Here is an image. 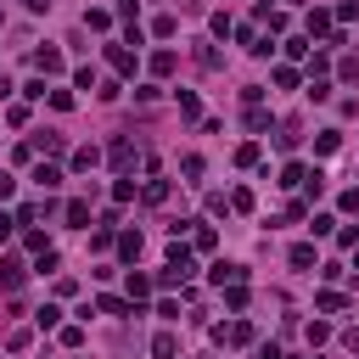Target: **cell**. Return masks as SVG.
<instances>
[{
	"label": "cell",
	"instance_id": "cell-50",
	"mask_svg": "<svg viewBox=\"0 0 359 359\" xmlns=\"http://www.w3.org/2000/svg\"><path fill=\"white\" fill-rule=\"evenodd\" d=\"M348 348H353V353H359V331H348Z\"/></svg>",
	"mask_w": 359,
	"mask_h": 359
},
{
	"label": "cell",
	"instance_id": "cell-21",
	"mask_svg": "<svg viewBox=\"0 0 359 359\" xmlns=\"http://www.w3.org/2000/svg\"><path fill=\"white\" fill-rule=\"evenodd\" d=\"M174 68H180V57H174V51H152V73H157V79H163V73H174Z\"/></svg>",
	"mask_w": 359,
	"mask_h": 359
},
{
	"label": "cell",
	"instance_id": "cell-32",
	"mask_svg": "<svg viewBox=\"0 0 359 359\" xmlns=\"http://www.w3.org/2000/svg\"><path fill=\"white\" fill-rule=\"evenodd\" d=\"M135 191H141L135 180H118V186H113V202H135Z\"/></svg>",
	"mask_w": 359,
	"mask_h": 359
},
{
	"label": "cell",
	"instance_id": "cell-14",
	"mask_svg": "<svg viewBox=\"0 0 359 359\" xmlns=\"http://www.w3.org/2000/svg\"><path fill=\"white\" fill-rule=\"evenodd\" d=\"M34 326H39V331H51V326H62V309H57V303H45V309H34Z\"/></svg>",
	"mask_w": 359,
	"mask_h": 359
},
{
	"label": "cell",
	"instance_id": "cell-10",
	"mask_svg": "<svg viewBox=\"0 0 359 359\" xmlns=\"http://www.w3.org/2000/svg\"><path fill=\"white\" fill-rule=\"evenodd\" d=\"M141 202H152V208H157V202H168V180H157V174H152L146 186H141Z\"/></svg>",
	"mask_w": 359,
	"mask_h": 359
},
{
	"label": "cell",
	"instance_id": "cell-3",
	"mask_svg": "<svg viewBox=\"0 0 359 359\" xmlns=\"http://www.w3.org/2000/svg\"><path fill=\"white\" fill-rule=\"evenodd\" d=\"M107 157H113L118 174H129V168H135V141H129V135H118V141L107 146Z\"/></svg>",
	"mask_w": 359,
	"mask_h": 359
},
{
	"label": "cell",
	"instance_id": "cell-6",
	"mask_svg": "<svg viewBox=\"0 0 359 359\" xmlns=\"http://www.w3.org/2000/svg\"><path fill=\"white\" fill-rule=\"evenodd\" d=\"M23 275H28V269H23L17 258H0V287H6V292H17V287H23Z\"/></svg>",
	"mask_w": 359,
	"mask_h": 359
},
{
	"label": "cell",
	"instance_id": "cell-11",
	"mask_svg": "<svg viewBox=\"0 0 359 359\" xmlns=\"http://www.w3.org/2000/svg\"><path fill=\"white\" fill-rule=\"evenodd\" d=\"M34 180H39L45 191H57V186H62V168H57V163H34Z\"/></svg>",
	"mask_w": 359,
	"mask_h": 359
},
{
	"label": "cell",
	"instance_id": "cell-16",
	"mask_svg": "<svg viewBox=\"0 0 359 359\" xmlns=\"http://www.w3.org/2000/svg\"><path fill=\"white\" fill-rule=\"evenodd\" d=\"M337 146H342V135H337V129H320V135H314V152H320V157H331Z\"/></svg>",
	"mask_w": 359,
	"mask_h": 359
},
{
	"label": "cell",
	"instance_id": "cell-31",
	"mask_svg": "<svg viewBox=\"0 0 359 359\" xmlns=\"http://www.w3.org/2000/svg\"><path fill=\"white\" fill-rule=\"evenodd\" d=\"M45 101H51L57 113H73V96H68V90H45Z\"/></svg>",
	"mask_w": 359,
	"mask_h": 359
},
{
	"label": "cell",
	"instance_id": "cell-51",
	"mask_svg": "<svg viewBox=\"0 0 359 359\" xmlns=\"http://www.w3.org/2000/svg\"><path fill=\"white\" fill-rule=\"evenodd\" d=\"M353 269H359V253H353Z\"/></svg>",
	"mask_w": 359,
	"mask_h": 359
},
{
	"label": "cell",
	"instance_id": "cell-28",
	"mask_svg": "<svg viewBox=\"0 0 359 359\" xmlns=\"http://www.w3.org/2000/svg\"><path fill=\"white\" fill-rule=\"evenodd\" d=\"M180 118H202V101L191 96V90H180Z\"/></svg>",
	"mask_w": 359,
	"mask_h": 359
},
{
	"label": "cell",
	"instance_id": "cell-7",
	"mask_svg": "<svg viewBox=\"0 0 359 359\" xmlns=\"http://www.w3.org/2000/svg\"><path fill=\"white\" fill-rule=\"evenodd\" d=\"M34 68H39V73H62V51H57V45H39V51H34Z\"/></svg>",
	"mask_w": 359,
	"mask_h": 359
},
{
	"label": "cell",
	"instance_id": "cell-15",
	"mask_svg": "<svg viewBox=\"0 0 359 359\" xmlns=\"http://www.w3.org/2000/svg\"><path fill=\"white\" fill-rule=\"evenodd\" d=\"M62 213H68V224H73V231H84V224H90V202H79V197H73Z\"/></svg>",
	"mask_w": 359,
	"mask_h": 359
},
{
	"label": "cell",
	"instance_id": "cell-5",
	"mask_svg": "<svg viewBox=\"0 0 359 359\" xmlns=\"http://www.w3.org/2000/svg\"><path fill=\"white\" fill-rule=\"evenodd\" d=\"M124 292H129V303H135V309H141V298H152V275H141V269H129Z\"/></svg>",
	"mask_w": 359,
	"mask_h": 359
},
{
	"label": "cell",
	"instance_id": "cell-41",
	"mask_svg": "<svg viewBox=\"0 0 359 359\" xmlns=\"http://www.w3.org/2000/svg\"><path fill=\"white\" fill-rule=\"evenodd\" d=\"M197 68H219V51H213V45H197Z\"/></svg>",
	"mask_w": 359,
	"mask_h": 359
},
{
	"label": "cell",
	"instance_id": "cell-42",
	"mask_svg": "<svg viewBox=\"0 0 359 359\" xmlns=\"http://www.w3.org/2000/svg\"><path fill=\"white\" fill-rule=\"evenodd\" d=\"M269 79H275L281 90H292V84H298V68H275V73H269Z\"/></svg>",
	"mask_w": 359,
	"mask_h": 359
},
{
	"label": "cell",
	"instance_id": "cell-45",
	"mask_svg": "<svg viewBox=\"0 0 359 359\" xmlns=\"http://www.w3.org/2000/svg\"><path fill=\"white\" fill-rule=\"evenodd\" d=\"M337 242H342V247H359V224H342V231H337Z\"/></svg>",
	"mask_w": 359,
	"mask_h": 359
},
{
	"label": "cell",
	"instance_id": "cell-26",
	"mask_svg": "<svg viewBox=\"0 0 359 359\" xmlns=\"http://www.w3.org/2000/svg\"><path fill=\"white\" fill-rule=\"evenodd\" d=\"M314 309H326V314H337V309H348V298H342V292H320V298H314Z\"/></svg>",
	"mask_w": 359,
	"mask_h": 359
},
{
	"label": "cell",
	"instance_id": "cell-44",
	"mask_svg": "<svg viewBox=\"0 0 359 359\" xmlns=\"http://www.w3.org/2000/svg\"><path fill=\"white\" fill-rule=\"evenodd\" d=\"M231 208L236 213H253V191H231Z\"/></svg>",
	"mask_w": 359,
	"mask_h": 359
},
{
	"label": "cell",
	"instance_id": "cell-2",
	"mask_svg": "<svg viewBox=\"0 0 359 359\" xmlns=\"http://www.w3.org/2000/svg\"><path fill=\"white\" fill-rule=\"evenodd\" d=\"M213 337L231 342V348H247V342H253V326H247V320H231V326H213Z\"/></svg>",
	"mask_w": 359,
	"mask_h": 359
},
{
	"label": "cell",
	"instance_id": "cell-27",
	"mask_svg": "<svg viewBox=\"0 0 359 359\" xmlns=\"http://www.w3.org/2000/svg\"><path fill=\"white\" fill-rule=\"evenodd\" d=\"M309 96L326 101V96H331V79H326V73H309Z\"/></svg>",
	"mask_w": 359,
	"mask_h": 359
},
{
	"label": "cell",
	"instance_id": "cell-48",
	"mask_svg": "<svg viewBox=\"0 0 359 359\" xmlns=\"http://www.w3.org/2000/svg\"><path fill=\"white\" fill-rule=\"evenodd\" d=\"M12 191H17V180H12V174H0V202H6Z\"/></svg>",
	"mask_w": 359,
	"mask_h": 359
},
{
	"label": "cell",
	"instance_id": "cell-40",
	"mask_svg": "<svg viewBox=\"0 0 359 359\" xmlns=\"http://www.w3.org/2000/svg\"><path fill=\"white\" fill-rule=\"evenodd\" d=\"M157 320H180V298H163L157 303Z\"/></svg>",
	"mask_w": 359,
	"mask_h": 359
},
{
	"label": "cell",
	"instance_id": "cell-20",
	"mask_svg": "<svg viewBox=\"0 0 359 359\" xmlns=\"http://www.w3.org/2000/svg\"><path fill=\"white\" fill-rule=\"evenodd\" d=\"M96 163H101V152H96V146H79V152H73V168H79V174H90Z\"/></svg>",
	"mask_w": 359,
	"mask_h": 359
},
{
	"label": "cell",
	"instance_id": "cell-33",
	"mask_svg": "<svg viewBox=\"0 0 359 359\" xmlns=\"http://www.w3.org/2000/svg\"><path fill=\"white\" fill-rule=\"evenodd\" d=\"M202 168H208V163H202V157H197V152H191V157H186V163H180V174H186V180H202Z\"/></svg>",
	"mask_w": 359,
	"mask_h": 359
},
{
	"label": "cell",
	"instance_id": "cell-9",
	"mask_svg": "<svg viewBox=\"0 0 359 359\" xmlns=\"http://www.w3.org/2000/svg\"><path fill=\"white\" fill-rule=\"evenodd\" d=\"M118 258H124V264L141 258V231H124V236H118Z\"/></svg>",
	"mask_w": 359,
	"mask_h": 359
},
{
	"label": "cell",
	"instance_id": "cell-46",
	"mask_svg": "<svg viewBox=\"0 0 359 359\" xmlns=\"http://www.w3.org/2000/svg\"><path fill=\"white\" fill-rule=\"evenodd\" d=\"M337 208H342V213H359V191H342V197H337Z\"/></svg>",
	"mask_w": 359,
	"mask_h": 359
},
{
	"label": "cell",
	"instance_id": "cell-24",
	"mask_svg": "<svg viewBox=\"0 0 359 359\" xmlns=\"http://www.w3.org/2000/svg\"><path fill=\"white\" fill-rule=\"evenodd\" d=\"M208 28H213V39H224V34H236V23H231V12H213V17H208Z\"/></svg>",
	"mask_w": 359,
	"mask_h": 359
},
{
	"label": "cell",
	"instance_id": "cell-8",
	"mask_svg": "<svg viewBox=\"0 0 359 359\" xmlns=\"http://www.w3.org/2000/svg\"><path fill=\"white\" fill-rule=\"evenodd\" d=\"M107 62H113V68H118L124 79L135 73V51H129V45H107Z\"/></svg>",
	"mask_w": 359,
	"mask_h": 359
},
{
	"label": "cell",
	"instance_id": "cell-37",
	"mask_svg": "<svg viewBox=\"0 0 359 359\" xmlns=\"http://www.w3.org/2000/svg\"><path fill=\"white\" fill-rule=\"evenodd\" d=\"M73 84L79 90H96V68H73Z\"/></svg>",
	"mask_w": 359,
	"mask_h": 359
},
{
	"label": "cell",
	"instance_id": "cell-4",
	"mask_svg": "<svg viewBox=\"0 0 359 359\" xmlns=\"http://www.w3.org/2000/svg\"><path fill=\"white\" fill-rule=\"evenodd\" d=\"M208 281H213V287H236V281H247V269H242V264H213Z\"/></svg>",
	"mask_w": 359,
	"mask_h": 359
},
{
	"label": "cell",
	"instance_id": "cell-49",
	"mask_svg": "<svg viewBox=\"0 0 359 359\" xmlns=\"http://www.w3.org/2000/svg\"><path fill=\"white\" fill-rule=\"evenodd\" d=\"M23 6H28V12H51V0H23Z\"/></svg>",
	"mask_w": 359,
	"mask_h": 359
},
{
	"label": "cell",
	"instance_id": "cell-1",
	"mask_svg": "<svg viewBox=\"0 0 359 359\" xmlns=\"http://www.w3.org/2000/svg\"><path fill=\"white\" fill-rule=\"evenodd\" d=\"M168 269H174L180 281H191V275H197V253L180 242V236H174V247H168Z\"/></svg>",
	"mask_w": 359,
	"mask_h": 359
},
{
	"label": "cell",
	"instance_id": "cell-19",
	"mask_svg": "<svg viewBox=\"0 0 359 359\" xmlns=\"http://www.w3.org/2000/svg\"><path fill=\"white\" fill-rule=\"evenodd\" d=\"M84 28H96V34L113 28V12H107V6H90V12H84Z\"/></svg>",
	"mask_w": 359,
	"mask_h": 359
},
{
	"label": "cell",
	"instance_id": "cell-22",
	"mask_svg": "<svg viewBox=\"0 0 359 359\" xmlns=\"http://www.w3.org/2000/svg\"><path fill=\"white\" fill-rule=\"evenodd\" d=\"M287 258H292V269H309V264H314V242H298Z\"/></svg>",
	"mask_w": 359,
	"mask_h": 359
},
{
	"label": "cell",
	"instance_id": "cell-43",
	"mask_svg": "<svg viewBox=\"0 0 359 359\" xmlns=\"http://www.w3.org/2000/svg\"><path fill=\"white\" fill-rule=\"evenodd\" d=\"M247 129H269V113L264 107H247Z\"/></svg>",
	"mask_w": 359,
	"mask_h": 359
},
{
	"label": "cell",
	"instance_id": "cell-36",
	"mask_svg": "<svg viewBox=\"0 0 359 359\" xmlns=\"http://www.w3.org/2000/svg\"><path fill=\"white\" fill-rule=\"evenodd\" d=\"M34 269H39V275H57V253H51V247H45V253L34 258Z\"/></svg>",
	"mask_w": 359,
	"mask_h": 359
},
{
	"label": "cell",
	"instance_id": "cell-35",
	"mask_svg": "<svg viewBox=\"0 0 359 359\" xmlns=\"http://www.w3.org/2000/svg\"><path fill=\"white\" fill-rule=\"evenodd\" d=\"M309 231H314V236H331V231H337V219H331V213H314Z\"/></svg>",
	"mask_w": 359,
	"mask_h": 359
},
{
	"label": "cell",
	"instance_id": "cell-13",
	"mask_svg": "<svg viewBox=\"0 0 359 359\" xmlns=\"http://www.w3.org/2000/svg\"><path fill=\"white\" fill-rule=\"evenodd\" d=\"M303 180H309V168H303V163H287V168H281V180H275V186H287V191H298V186H303Z\"/></svg>",
	"mask_w": 359,
	"mask_h": 359
},
{
	"label": "cell",
	"instance_id": "cell-23",
	"mask_svg": "<svg viewBox=\"0 0 359 359\" xmlns=\"http://www.w3.org/2000/svg\"><path fill=\"white\" fill-rule=\"evenodd\" d=\"M331 23H337V17H331V12H320V6L309 12V34H331Z\"/></svg>",
	"mask_w": 359,
	"mask_h": 359
},
{
	"label": "cell",
	"instance_id": "cell-25",
	"mask_svg": "<svg viewBox=\"0 0 359 359\" xmlns=\"http://www.w3.org/2000/svg\"><path fill=\"white\" fill-rule=\"evenodd\" d=\"M224 309H236V314H242V309H247V281H236V287H231V292H224Z\"/></svg>",
	"mask_w": 359,
	"mask_h": 359
},
{
	"label": "cell",
	"instance_id": "cell-18",
	"mask_svg": "<svg viewBox=\"0 0 359 359\" xmlns=\"http://www.w3.org/2000/svg\"><path fill=\"white\" fill-rule=\"evenodd\" d=\"M258 23H264L269 34H281V28H287V12H275V6H258Z\"/></svg>",
	"mask_w": 359,
	"mask_h": 359
},
{
	"label": "cell",
	"instance_id": "cell-47",
	"mask_svg": "<svg viewBox=\"0 0 359 359\" xmlns=\"http://www.w3.org/2000/svg\"><path fill=\"white\" fill-rule=\"evenodd\" d=\"M253 359H281V348H275V342H258V353H253Z\"/></svg>",
	"mask_w": 359,
	"mask_h": 359
},
{
	"label": "cell",
	"instance_id": "cell-34",
	"mask_svg": "<svg viewBox=\"0 0 359 359\" xmlns=\"http://www.w3.org/2000/svg\"><path fill=\"white\" fill-rule=\"evenodd\" d=\"M213 247H219V236L208 231V224H197V253H213Z\"/></svg>",
	"mask_w": 359,
	"mask_h": 359
},
{
	"label": "cell",
	"instance_id": "cell-39",
	"mask_svg": "<svg viewBox=\"0 0 359 359\" xmlns=\"http://www.w3.org/2000/svg\"><path fill=\"white\" fill-rule=\"evenodd\" d=\"M292 146H298V129H292V124H287V129H281V135H275V152H292Z\"/></svg>",
	"mask_w": 359,
	"mask_h": 359
},
{
	"label": "cell",
	"instance_id": "cell-17",
	"mask_svg": "<svg viewBox=\"0 0 359 359\" xmlns=\"http://www.w3.org/2000/svg\"><path fill=\"white\" fill-rule=\"evenodd\" d=\"M152 353H157V359H174V353H180L174 331H157V337H152Z\"/></svg>",
	"mask_w": 359,
	"mask_h": 359
},
{
	"label": "cell",
	"instance_id": "cell-12",
	"mask_svg": "<svg viewBox=\"0 0 359 359\" xmlns=\"http://www.w3.org/2000/svg\"><path fill=\"white\" fill-rule=\"evenodd\" d=\"M96 309H101V314H141L129 298H113V292H107V298H96Z\"/></svg>",
	"mask_w": 359,
	"mask_h": 359
},
{
	"label": "cell",
	"instance_id": "cell-30",
	"mask_svg": "<svg viewBox=\"0 0 359 359\" xmlns=\"http://www.w3.org/2000/svg\"><path fill=\"white\" fill-rule=\"evenodd\" d=\"M236 163L253 168V163H258V141H242V146H236Z\"/></svg>",
	"mask_w": 359,
	"mask_h": 359
},
{
	"label": "cell",
	"instance_id": "cell-38",
	"mask_svg": "<svg viewBox=\"0 0 359 359\" xmlns=\"http://www.w3.org/2000/svg\"><path fill=\"white\" fill-rule=\"evenodd\" d=\"M23 96H28V101H45V73H39V79H28V84H23Z\"/></svg>",
	"mask_w": 359,
	"mask_h": 359
},
{
	"label": "cell",
	"instance_id": "cell-29",
	"mask_svg": "<svg viewBox=\"0 0 359 359\" xmlns=\"http://www.w3.org/2000/svg\"><path fill=\"white\" fill-rule=\"evenodd\" d=\"M17 231H23V224H17V213H0V247H6Z\"/></svg>",
	"mask_w": 359,
	"mask_h": 359
}]
</instances>
